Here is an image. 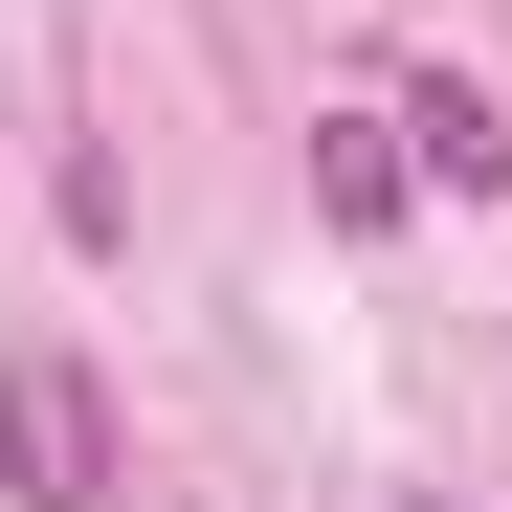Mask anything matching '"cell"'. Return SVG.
<instances>
[{
    "mask_svg": "<svg viewBox=\"0 0 512 512\" xmlns=\"http://www.w3.org/2000/svg\"><path fill=\"white\" fill-rule=\"evenodd\" d=\"M0 490H23V512H112V490H134L112 379L67 357V334H23V357H0Z\"/></svg>",
    "mask_w": 512,
    "mask_h": 512,
    "instance_id": "obj_1",
    "label": "cell"
},
{
    "mask_svg": "<svg viewBox=\"0 0 512 512\" xmlns=\"http://www.w3.org/2000/svg\"><path fill=\"white\" fill-rule=\"evenodd\" d=\"M379 134H401V179H446V201H512V112L468 90V67H401V90H379Z\"/></svg>",
    "mask_w": 512,
    "mask_h": 512,
    "instance_id": "obj_2",
    "label": "cell"
},
{
    "mask_svg": "<svg viewBox=\"0 0 512 512\" xmlns=\"http://www.w3.org/2000/svg\"><path fill=\"white\" fill-rule=\"evenodd\" d=\"M312 201H334V223L379 245V223H401L423 179H401V134H379V112H312Z\"/></svg>",
    "mask_w": 512,
    "mask_h": 512,
    "instance_id": "obj_3",
    "label": "cell"
},
{
    "mask_svg": "<svg viewBox=\"0 0 512 512\" xmlns=\"http://www.w3.org/2000/svg\"><path fill=\"white\" fill-rule=\"evenodd\" d=\"M379 512H446V490H379Z\"/></svg>",
    "mask_w": 512,
    "mask_h": 512,
    "instance_id": "obj_4",
    "label": "cell"
}]
</instances>
